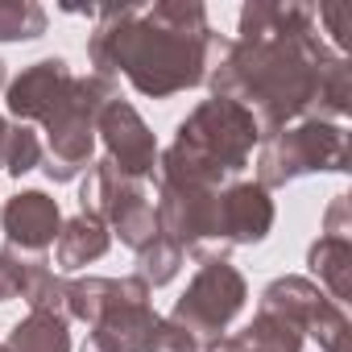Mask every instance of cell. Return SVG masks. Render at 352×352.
<instances>
[{"instance_id":"cell-1","label":"cell","mask_w":352,"mask_h":352,"mask_svg":"<svg viewBox=\"0 0 352 352\" xmlns=\"http://www.w3.org/2000/svg\"><path fill=\"white\" fill-rule=\"evenodd\" d=\"M311 5L249 0L236 38H212L208 87L257 116L261 137L294 120H336L352 112L348 58L327 50Z\"/></svg>"},{"instance_id":"cell-2","label":"cell","mask_w":352,"mask_h":352,"mask_svg":"<svg viewBox=\"0 0 352 352\" xmlns=\"http://www.w3.org/2000/svg\"><path fill=\"white\" fill-rule=\"evenodd\" d=\"M208 9L199 0H162V5L100 9L87 38L96 75H124L141 96L170 100L208 79L212 63Z\"/></svg>"},{"instance_id":"cell-3","label":"cell","mask_w":352,"mask_h":352,"mask_svg":"<svg viewBox=\"0 0 352 352\" xmlns=\"http://www.w3.org/2000/svg\"><path fill=\"white\" fill-rule=\"evenodd\" d=\"M253 145H261L257 116L236 100H204L187 112L170 149L157 153L153 179L166 187H199L220 191L249 166Z\"/></svg>"},{"instance_id":"cell-4","label":"cell","mask_w":352,"mask_h":352,"mask_svg":"<svg viewBox=\"0 0 352 352\" xmlns=\"http://www.w3.org/2000/svg\"><path fill=\"white\" fill-rule=\"evenodd\" d=\"M67 319L87 323L79 352H145V340L157 323L149 307V286L129 278H75L67 282Z\"/></svg>"},{"instance_id":"cell-5","label":"cell","mask_w":352,"mask_h":352,"mask_svg":"<svg viewBox=\"0 0 352 352\" xmlns=\"http://www.w3.org/2000/svg\"><path fill=\"white\" fill-rule=\"evenodd\" d=\"M120 91L104 75H75L71 96L58 104V112L42 124L46 129V149H42V170L54 183H71L79 170L96 162V120L104 104H112Z\"/></svg>"},{"instance_id":"cell-6","label":"cell","mask_w":352,"mask_h":352,"mask_svg":"<svg viewBox=\"0 0 352 352\" xmlns=\"http://www.w3.org/2000/svg\"><path fill=\"white\" fill-rule=\"evenodd\" d=\"M323 170H352L348 166V133L336 120H294L270 137H261L257 149V183L265 191L286 187L302 174H323Z\"/></svg>"},{"instance_id":"cell-7","label":"cell","mask_w":352,"mask_h":352,"mask_svg":"<svg viewBox=\"0 0 352 352\" xmlns=\"http://www.w3.org/2000/svg\"><path fill=\"white\" fill-rule=\"evenodd\" d=\"M79 212L104 220L108 232H116L120 245H129L133 253L149 249L162 236L157 232V212H153L145 187L137 179H124L108 157H96L87 166V179L79 187Z\"/></svg>"},{"instance_id":"cell-8","label":"cell","mask_w":352,"mask_h":352,"mask_svg":"<svg viewBox=\"0 0 352 352\" xmlns=\"http://www.w3.org/2000/svg\"><path fill=\"white\" fill-rule=\"evenodd\" d=\"M245 298H249L245 274H241L228 257H208V261H199V270H195V278L187 282L183 298L174 302L170 319L183 323L199 344H212V340H220V336L228 331V323L241 315Z\"/></svg>"},{"instance_id":"cell-9","label":"cell","mask_w":352,"mask_h":352,"mask_svg":"<svg viewBox=\"0 0 352 352\" xmlns=\"http://www.w3.org/2000/svg\"><path fill=\"white\" fill-rule=\"evenodd\" d=\"M257 311L265 315H278L282 323H290L298 336H311L323 352H348V315L340 302H331L311 278L302 274H286V278H274L265 290H261V302Z\"/></svg>"},{"instance_id":"cell-10","label":"cell","mask_w":352,"mask_h":352,"mask_svg":"<svg viewBox=\"0 0 352 352\" xmlns=\"http://www.w3.org/2000/svg\"><path fill=\"white\" fill-rule=\"evenodd\" d=\"M96 137L104 141V157L124 174V179H149L157 170V141L149 133V124L141 120V112L129 104V100H112L104 104L100 120H96Z\"/></svg>"},{"instance_id":"cell-11","label":"cell","mask_w":352,"mask_h":352,"mask_svg":"<svg viewBox=\"0 0 352 352\" xmlns=\"http://www.w3.org/2000/svg\"><path fill=\"white\" fill-rule=\"evenodd\" d=\"M71 87H75V71L67 67V58H42L5 83V104L17 116V124L30 120L46 124L58 112V104L71 96Z\"/></svg>"},{"instance_id":"cell-12","label":"cell","mask_w":352,"mask_h":352,"mask_svg":"<svg viewBox=\"0 0 352 352\" xmlns=\"http://www.w3.org/2000/svg\"><path fill=\"white\" fill-rule=\"evenodd\" d=\"M274 228V199L257 179H232L220 187V241L224 249L261 245Z\"/></svg>"},{"instance_id":"cell-13","label":"cell","mask_w":352,"mask_h":352,"mask_svg":"<svg viewBox=\"0 0 352 352\" xmlns=\"http://www.w3.org/2000/svg\"><path fill=\"white\" fill-rule=\"evenodd\" d=\"M0 224H5L9 249L42 257L58 241L63 212H58V199H50L46 191H17L5 208H0Z\"/></svg>"},{"instance_id":"cell-14","label":"cell","mask_w":352,"mask_h":352,"mask_svg":"<svg viewBox=\"0 0 352 352\" xmlns=\"http://www.w3.org/2000/svg\"><path fill=\"white\" fill-rule=\"evenodd\" d=\"M9 257H13V274H17V298H25L30 311H46V315L67 319V278L54 274L46 257H30L17 249H9Z\"/></svg>"},{"instance_id":"cell-15","label":"cell","mask_w":352,"mask_h":352,"mask_svg":"<svg viewBox=\"0 0 352 352\" xmlns=\"http://www.w3.org/2000/svg\"><path fill=\"white\" fill-rule=\"evenodd\" d=\"M112 249V232L104 220L79 212L71 216L63 228H58V241H54V261L63 274H75V270H87L91 261H100L104 253Z\"/></svg>"},{"instance_id":"cell-16","label":"cell","mask_w":352,"mask_h":352,"mask_svg":"<svg viewBox=\"0 0 352 352\" xmlns=\"http://www.w3.org/2000/svg\"><path fill=\"white\" fill-rule=\"evenodd\" d=\"M307 265H311V282L331 298V302H348L352 298V241L348 236H319L307 249Z\"/></svg>"},{"instance_id":"cell-17","label":"cell","mask_w":352,"mask_h":352,"mask_svg":"<svg viewBox=\"0 0 352 352\" xmlns=\"http://www.w3.org/2000/svg\"><path fill=\"white\" fill-rule=\"evenodd\" d=\"M204 352H302V336L290 323H282L278 315L257 311L245 331L220 336V340L204 344Z\"/></svg>"},{"instance_id":"cell-18","label":"cell","mask_w":352,"mask_h":352,"mask_svg":"<svg viewBox=\"0 0 352 352\" xmlns=\"http://www.w3.org/2000/svg\"><path fill=\"white\" fill-rule=\"evenodd\" d=\"M71 319L63 315H46V311H30L25 319H17L5 336V352H71Z\"/></svg>"},{"instance_id":"cell-19","label":"cell","mask_w":352,"mask_h":352,"mask_svg":"<svg viewBox=\"0 0 352 352\" xmlns=\"http://www.w3.org/2000/svg\"><path fill=\"white\" fill-rule=\"evenodd\" d=\"M46 34V9L34 0H0V42H34Z\"/></svg>"},{"instance_id":"cell-20","label":"cell","mask_w":352,"mask_h":352,"mask_svg":"<svg viewBox=\"0 0 352 352\" xmlns=\"http://www.w3.org/2000/svg\"><path fill=\"white\" fill-rule=\"evenodd\" d=\"M179 270H183V249H179V245H170L166 236H157L149 249L137 253V278H141L149 290L174 282V278H179Z\"/></svg>"},{"instance_id":"cell-21","label":"cell","mask_w":352,"mask_h":352,"mask_svg":"<svg viewBox=\"0 0 352 352\" xmlns=\"http://www.w3.org/2000/svg\"><path fill=\"white\" fill-rule=\"evenodd\" d=\"M0 166L9 174H30L42 166V137L30 129V124H9V137H5V149H0Z\"/></svg>"},{"instance_id":"cell-22","label":"cell","mask_w":352,"mask_h":352,"mask_svg":"<svg viewBox=\"0 0 352 352\" xmlns=\"http://www.w3.org/2000/svg\"><path fill=\"white\" fill-rule=\"evenodd\" d=\"M145 352H204V344L183 327V323H174L170 315L153 323L149 340H145Z\"/></svg>"},{"instance_id":"cell-23","label":"cell","mask_w":352,"mask_h":352,"mask_svg":"<svg viewBox=\"0 0 352 352\" xmlns=\"http://www.w3.org/2000/svg\"><path fill=\"white\" fill-rule=\"evenodd\" d=\"M323 236H348V241H352V204H348V195H336V199L327 204Z\"/></svg>"},{"instance_id":"cell-24","label":"cell","mask_w":352,"mask_h":352,"mask_svg":"<svg viewBox=\"0 0 352 352\" xmlns=\"http://www.w3.org/2000/svg\"><path fill=\"white\" fill-rule=\"evenodd\" d=\"M17 298V274H13V257L9 249H0V302Z\"/></svg>"},{"instance_id":"cell-25","label":"cell","mask_w":352,"mask_h":352,"mask_svg":"<svg viewBox=\"0 0 352 352\" xmlns=\"http://www.w3.org/2000/svg\"><path fill=\"white\" fill-rule=\"evenodd\" d=\"M5 137H9V120L0 116V149H5Z\"/></svg>"},{"instance_id":"cell-26","label":"cell","mask_w":352,"mask_h":352,"mask_svg":"<svg viewBox=\"0 0 352 352\" xmlns=\"http://www.w3.org/2000/svg\"><path fill=\"white\" fill-rule=\"evenodd\" d=\"M5 83H9V79H5V63H0V87H5Z\"/></svg>"},{"instance_id":"cell-27","label":"cell","mask_w":352,"mask_h":352,"mask_svg":"<svg viewBox=\"0 0 352 352\" xmlns=\"http://www.w3.org/2000/svg\"><path fill=\"white\" fill-rule=\"evenodd\" d=\"M0 352H5V348H0Z\"/></svg>"}]
</instances>
